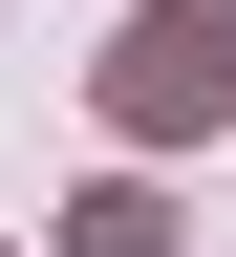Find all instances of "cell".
I'll return each mask as SVG.
<instances>
[{
	"mask_svg": "<svg viewBox=\"0 0 236 257\" xmlns=\"http://www.w3.org/2000/svg\"><path fill=\"white\" fill-rule=\"evenodd\" d=\"M236 107V0H150V22H129V64H108V128H150V150H172V128H215Z\"/></svg>",
	"mask_w": 236,
	"mask_h": 257,
	"instance_id": "obj_1",
	"label": "cell"
},
{
	"mask_svg": "<svg viewBox=\"0 0 236 257\" xmlns=\"http://www.w3.org/2000/svg\"><path fill=\"white\" fill-rule=\"evenodd\" d=\"M64 257H172V214H150V193H86V214H64Z\"/></svg>",
	"mask_w": 236,
	"mask_h": 257,
	"instance_id": "obj_2",
	"label": "cell"
}]
</instances>
